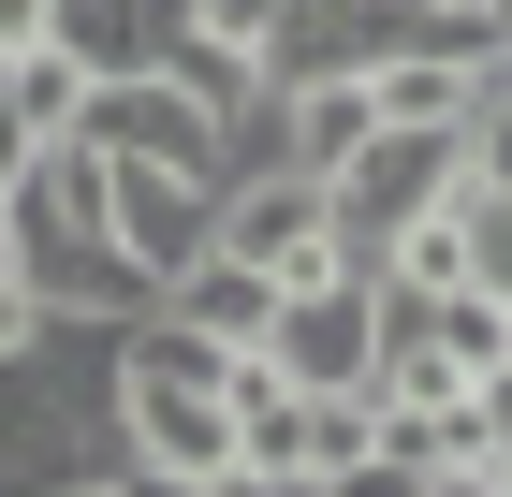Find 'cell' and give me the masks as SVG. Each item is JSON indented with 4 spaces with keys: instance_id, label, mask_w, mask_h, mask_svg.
Wrapping results in <instances>:
<instances>
[{
    "instance_id": "cell-7",
    "label": "cell",
    "mask_w": 512,
    "mask_h": 497,
    "mask_svg": "<svg viewBox=\"0 0 512 497\" xmlns=\"http://www.w3.org/2000/svg\"><path fill=\"white\" fill-rule=\"evenodd\" d=\"M103 234H118L147 278L205 264V176H176V161H118V205H103Z\"/></svg>"
},
{
    "instance_id": "cell-4",
    "label": "cell",
    "mask_w": 512,
    "mask_h": 497,
    "mask_svg": "<svg viewBox=\"0 0 512 497\" xmlns=\"http://www.w3.org/2000/svg\"><path fill=\"white\" fill-rule=\"evenodd\" d=\"M88 132H103L118 161H176V176H205V191H220V161H235V117L205 103L191 74H103L88 88Z\"/></svg>"
},
{
    "instance_id": "cell-11",
    "label": "cell",
    "mask_w": 512,
    "mask_h": 497,
    "mask_svg": "<svg viewBox=\"0 0 512 497\" xmlns=\"http://www.w3.org/2000/svg\"><path fill=\"white\" fill-rule=\"evenodd\" d=\"M0 103H15V132H74L88 117V74H74V44H30V59H0Z\"/></svg>"
},
{
    "instance_id": "cell-6",
    "label": "cell",
    "mask_w": 512,
    "mask_h": 497,
    "mask_svg": "<svg viewBox=\"0 0 512 497\" xmlns=\"http://www.w3.org/2000/svg\"><path fill=\"white\" fill-rule=\"evenodd\" d=\"M381 132V88H366V59H322V74H278V161H308V176H337V161Z\"/></svg>"
},
{
    "instance_id": "cell-9",
    "label": "cell",
    "mask_w": 512,
    "mask_h": 497,
    "mask_svg": "<svg viewBox=\"0 0 512 497\" xmlns=\"http://www.w3.org/2000/svg\"><path fill=\"white\" fill-rule=\"evenodd\" d=\"M161 322H191V337L249 351V337L278 322V278H264V264H235V249H205V264H176V278H161Z\"/></svg>"
},
{
    "instance_id": "cell-17",
    "label": "cell",
    "mask_w": 512,
    "mask_h": 497,
    "mask_svg": "<svg viewBox=\"0 0 512 497\" xmlns=\"http://www.w3.org/2000/svg\"><path fill=\"white\" fill-rule=\"evenodd\" d=\"M15 161H30V132H15V103H0V191H15Z\"/></svg>"
},
{
    "instance_id": "cell-18",
    "label": "cell",
    "mask_w": 512,
    "mask_h": 497,
    "mask_svg": "<svg viewBox=\"0 0 512 497\" xmlns=\"http://www.w3.org/2000/svg\"><path fill=\"white\" fill-rule=\"evenodd\" d=\"M483 74H498V88H512V15H498V59H483Z\"/></svg>"
},
{
    "instance_id": "cell-12",
    "label": "cell",
    "mask_w": 512,
    "mask_h": 497,
    "mask_svg": "<svg viewBox=\"0 0 512 497\" xmlns=\"http://www.w3.org/2000/svg\"><path fill=\"white\" fill-rule=\"evenodd\" d=\"M278 15H293V0H191V44H205V59H249V74H264V59H278Z\"/></svg>"
},
{
    "instance_id": "cell-2",
    "label": "cell",
    "mask_w": 512,
    "mask_h": 497,
    "mask_svg": "<svg viewBox=\"0 0 512 497\" xmlns=\"http://www.w3.org/2000/svg\"><path fill=\"white\" fill-rule=\"evenodd\" d=\"M205 249L264 264L278 293H293V278H322V264H352V249H337V205H322L308 161H249V176H220V191H205Z\"/></svg>"
},
{
    "instance_id": "cell-5",
    "label": "cell",
    "mask_w": 512,
    "mask_h": 497,
    "mask_svg": "<svg viewBox=\"0 0 512 497\" xmlns=\"http://www.w3.org/2000/svg\"><path fill=\"white\" fill-rule=\"evenodd\" d=\"M15 264H44V249H88V234H103V205H118V147H103V132H44L30 161H15Z\"/></svg>"
},
{
    "instance_id": "cell-16",
    "label": "cell",
    "mask_w": 512,
    "mask_h": 497,
    "mask_svg": "<svg viewBox=\"0 0 512 497\" xmlns=\"http://www.w3.org/2000/svg\"><path fill=\"white\" fill-rule=\"evenodd\" d=\"M74 497H161V483H132V468H88V483Z\"/></svg>"
},
{
    "instance_id": "cell-1",
    "label": "cell",
    "mask_w": 512,
    "mask_h": 497,
    "mask_svg": "<svg viewBox=\"0 0 512 497\" xmlns=\"http://www.w3.org/2000/svg\"><path fill=\"white\" fill-rule=\"evenodd\" d=\"M454 176H469V132H410V117H381L337 176H322V205H337V249L352 264H381L410 220H439L454 205Z\"/></svg>"
},
{
    "instance_id": "cell-8",
    "label": "cell",
    "mask_w": 512,
    "mask_h": 497,
    "mask_svg": "<svg viewBox=\"0 0 512 497\" xmlns=\"http://www.w3.org/2000/svg\"><path fill=\"white\" fill-rule=\"evenodd\" d=\"M59 44H74V74H161L176 44H191V0H59Z\"/></svg>"
},
{
    "instance_id": "cell-3",
    "label": "cell",
    "mask_w": 512,
    "mask_h": 497,
    "mask_svg": "<svg viewBox=\"0 0 512 497\" xmlns=\"http://www.w3.org/2000/svg\"><path fill=\"white\" fill-rule=\"evenodd\" d=\"M249 351H264L293 395H366V366H381V278H366V264L293 278V293H278V322H264Z\"/></svg>"
},
{
    "instance_id": "cell-14",
    "label": "cell",
    "mask_w": 512,
    "mask_h": 497,
    "mask_svg": "<svg viewBox=\"0 0 512 497\" xmlns=\"http://www.w3.org/2000/svg\"><path fill=\"white\" fill-rule=\"evenodd\" d=\"M30 44H59V0H0V59H30Z\"/></svg>"
},
{
    "instance_id": "cell-13",
    "label": "cell",
    "mask_w": 512,
    "mask_h": 497,
    "mask_svg": "<svg viewBox=\"0 0 512 497\" xmlns=\"http://www.w3.org/2000/svg\"><path fill=\"white\" fill-rule=\"evenodd\" d=\"M44 322H59V307H44V293H30V264H0V366H15V351H30V337H44Z\"/></svg>"
},
{
    "instance_id": "cell-10",
    "label": "cell",
    "mask_w": 512,
    "mask_h": 497,
    "mask_svg": "<svg viewBox=\"0 0 512 497\" xmlns=\"http://www.w3.org/2000/svg\"><path fill=\"white\" fill-rule=\"evenodd\" d=\"M454 264H469V293L512 307V176H454Z\"/></svg>"
},
{
    "instance_id": "cell-15",
    "label": "cell",
    "mask_w": 512,
    "mask_h": 497,
    "mask_svg": "<svg viewBox=\"0 0 512 497\" xmlns=\"http://www.w3.org/2000/svg\"><path fill=\"white\" fill-rule=\"evenodd\" d=\"M410 497H512V483H498V468H425Z\"/></svg>"
}]
</instances>
